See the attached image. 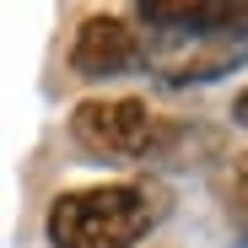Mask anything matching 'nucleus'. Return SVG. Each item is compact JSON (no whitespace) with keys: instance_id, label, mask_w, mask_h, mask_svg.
<instances>
[{"instance_id":"nucleus-5","label":"nucleus","mask_w":248,"mask_h":248,"mask_svg":"<svg viewBox=\"0 0 248 248\" xmlns=\"http://www.w3.org/2000/svg\"><path fill=\"white\" fill-rule=\"evenodd\" d=\"M227 205H232V216L248 227V151L232 162V178H227Z\"/></svg>"},{"instance_id":"nucleus-1","label":"nucleus","mask_w":248,"mask_h":248,"mask_svg":"<svg viewBox=\"0 0 248 248\" xmlns=\"http://www.w3.org/2000/svg\"><path fill=\"white\" fill-rule=\"evenodd\" d=\"M162 216L168 194L156 184H92L65 189L49 205V248H140Z\"/></svg>"},{"instance_id":"nucleus-3","label":"nucleus","mask_w":248,"mask_h":248,"mask_svg":"<svg viewBox=\"0 0 248 248\" xmlns=\"http://www.w3.org/2000/svg\"><path fill=\"white\" fill-rule=\"evenodd\" d=\"M135 65H146V38L130 16H81L70 32V70L87 81H108V76H130Z\"/></svg>"},{"instance_id":"nucleus-4","label":"nucleus","mask_w":248,"mask_h":248,"mask_svg":"<svg viewBox=\"0 0 248 248\" xmlns=\"http://www.w3.org/2000/svg\"><path fill=\"white\" fill-rule=\"evenodd\" d=\"M168 38H189V44H232L248 38V6H205V0H146L135 11Z\"/></svg>"},{"instance_id":"nucleus-2","label":"nucleus","mask_w":248,"mask_h":248,"mask_svg":"<svg viewBox=\"0 0 248 248\" xmlns=\"http://www.w3.org/2000/svg\"><path fill=\"white\" fill-rule=\"evenodd\" d=\"M168 124L146 97H87L70 108V140L92 162H146L168 146Z\"/></svg>"},{"instance_id":"nucleus-6","label":"nucleus","mask_w":248,"mask_h":248,"mask_svg":"<svg viewBox=\"0 0 248 248\" xmlns=\"http://www.w3.org/2000/svg\"><path fill=\"white\" fill-rule=\"evenodd\" d=\"M232 124H237V130H248V87L232 97Z\"/></svg>"}]
</instances>
